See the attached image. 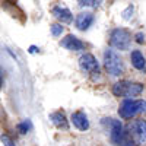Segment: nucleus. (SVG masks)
Returning a JSON list of instances; mask_svg holds the SVG:
<instances>
[{"label": "nucleus", "instance_id": "4468645a", "mask_svg": "<svg viewBox=\"0 0 146 146\" xmlns=\"http://www.w3.org/2000/svg\"><path fill=\"white\" fill-rule=\"evenodd\" d=\"M16 129H18V131L21 133V135H27V133L32 129V124H31L29 120H23V121H21V123H18Z\"/></svg>", "mask_w": 146, "mask_h": 146}, {"label": "nucleus", "instance_id": "423d86ee", "mask_svg": "<svg viewBox=\"0 0 146 146\" xmlns=\"http://www.w3.org/2000/svg\"><path fill=\"white\" fill-rule=\"evenodd\" d=\"M129 131L131 139L135 140V143L137 145H143L146 143V120H135L133 123L129 126Z\"/></svg>", "mask_w": 146, "mask_h": 146}, {"label": "nucleus", "instance_id": "20e7f679", "mask_svg": "<svg viewBox=\"0 0 146 146\" xmlns=\"http://www.w3.org/2000/svg\"><path fill=\"white\" fill-rule=\"evenodd\" d=\"M131 42V34L124 28H114L110 32V45L120 51L129 50Z\"/></svg>", "mask_w": 146, "mask_h": 146}, {"label": "nucleus", "instance_id": "412c9836", "mask_svg": "<svg viewBox=\"0 0 146 146\" xmlns=\"http://www.w3.org/2000/svg\"><path fill=\"white\" fill-rule=\"evenodd\" d=\"M2 83H3V76H2V69H0V88H2Z\"/></svg>", "mask_w": 146, "mask_h": 146}, {"label": "nucleus", "instance_id": "0eeeda50", "mask_svg": "<svg viewBox=\"0 0 146 146\" xmlns=\"http://www.w3.org/2000/svg\"><path fill=\"white\" fill-rule=\"evenodd\" d=\"M79 66L83 72L89 73V75H94V73H100V64H98V60L95 58L94 54L91 53H85L80 56L79 58Z\"/></svg>", "mask_w": 146, "mask_h": 146}, {"label": "nucleus", "instance_id": "1a4fd4ad", "mask_svg": "<svg viewBox=\"0 0 146 146\" xmlns=\"http://www.w3.org/2000/svg\"><path fill=\"white\" fill-rule=\"evenodd\" d=\"M95 21V16L92 12H82V13H79L75 19V25L79 31H88L92 23Z\"/></svg>", "mask_w": 146, "mask_h": 146}, {"label": "nucleus", "instance_id": "a211bd4d", "mask_svg": "<svg viewBox=\"0 0 146 146\" xmlns=\"http://www.w3.org/2000/svg\"><path fill=\"white\" fill-rule=\"evenodd\" d=\"M130 12H131V13H133V6H131V5H130V6H127V9H126V10L123 12V19H126V21H129V19L131 18V16L129 15V13H130Z\"/></svg>", "mask_w": 146, "mask_h": 146}, {"label": "nucleus", "instance_id": "2eb2a0df", "mask_svg": "<svg viewBox=\"0 0 146 146\" xmlns=\"http://www.w3.org/2000/svg\"><path fill=\"white\" fill-rule=\"evenodd\" d=\"M78 3L80 7H98L101 5V2H96V0H80Z\"/></svg>", "mask_w": 146, "mask_h": 146}, {"label": "nucleus", "instance_id": "ddd939ff", "mask_svg": "<svg viewBox=\"0 0 146 146\" xmlns=\"http://www.w3.org/2000/svg\"><path fill=\"white\" fill-rule=\"evenodd\" d=\"M130 62H131V66L135 67L136 70H140V72L146 70V58L139 50H133L131 51Z\"/></svg>", "mask_w": 146, "mask_h": 146}, {"label": "nucleus", "instance_id": "7ed1b4c3", "mask_svg": "<svg viewBox=\"0 0 146 146\" xmlns=\"http://www.w3.org/2000/svg\"><path fill=\"white\" fill-rule=\"evenodd\" d=\"M104 66L107 69V72L111 76H120L124 73V63L114 50H107L104 51Z\"/></svg>", "mask_w": 146, "mask_h": 146}, {"label": "nucleus", "instance_id": "6e6552de", "mask_svg": "<svg viewBox=\"0 0 146 146\" xmlns=\"http://www.w3.org/2000/svg\"><path fill=\"white\" fill-rule=\"evenodd\" d=\"M60 45L63 48H66V50H69V51H82V50H85V47H86L83 41H80L76 35H72V34L66 35L64 38L60 41Z\"/></svg>", "mask_w": 146, "mask_h": 146}, {"label": "nucleus", "instance_id": "9d476101", "mask_svg": "<svg viewBox=\"0 0 146 146\" xmlns=\"http://www.w3.org/2000/svg\"><path fill=\"white\" fill-rule=\"evenodd\" d=\"M72 123L78 130L80 131H86L89 129V120L83 111H75L72 113Z\"/></svg>", "mask_w": 146, "mask_h": 146}, {"label": "nucleus", "instance_id": "9b49d317", "mask_svg": "<svg viewBox=\"0 0 146 146\" xmlns=\"http://www.w3.org/2000/svg\"><path fill=\"white\" fill-rule=\"evenodd\" d=\"M53 12V15L56 19H58L62 23H70L73 21V15H72V12L67 9V7H62V6H54L51 9Z\"/></svg>", "mask_w": 146, "mask_h": 146}, {"label": "nucleus", "instance_id": "aec40b11", "mask_svg": "<svg viewBox=\"0 0 146 146\" xmlns=\"http://www.w3.org/2000/svg\"><path fill=\"white\" fill-rule=\"evenodd\" d=\"M36 51H38V48H36L35 45H31V47H29V53H31V54H34V53H36Z\"/></svg>", "mask_w": 146, "mask_h": 146}, {"label": "nucleus", "instance_id": "dca6fc26", "mask_svg": "<svg viewBox=\"0 0 146 146\" xmlns=\"http://www.w3.org/2000/svg\"><path fill=\"white\" fill-rule=\"evenodd\" d=\"M63 32V27H62V23H53L51 25V34L53 36H60Z\"/></svg>", "mask_w": 146, "mask_h": 146}, {"label": "nucleus", "instance_id": "39448f33", "mask_svg": "<svg viewBox=\"0 0 146 146\" xmlns=\"http://www.w3.org/2000/svg\"><path fill=\"white\" fill-rule=\"evenodd\" d=\"M101 123L110 127V139H111V142L114 145H120L121 142H123L124 127H123L120 120H115V118H111V117H105V118L101 120Z\"/></svg>", "mask_w": 146, "mask_h": 146}, {"label": "nucleus", "instance_id": "f03ea898", "mask_svg": "<svg viewBox=\"0 0 146 146\" xmlns=\"http://www.w3.org/2000/svg\"><path fill=\"white\" fill-rule=\"evenodd\" d=\"M146 111V101L145 100H124L118 108V114L121 118L129 120Z\"/></svg>", "mask_w": 146, "mask_h": 146}, {"label": "nucleus", "instance_id": "f257e3e1", "mask_svg": "<svg viewBox=\"0 0 146 146\" xmlns=\"http://www.w3.org/2000/svg\"><path fill=\"white\" fill-rule=\"evenodd\" d=\"M143 83L140 82H131V80H120L113 85V94L118 98L131 100V96H137L143 92Z\"/></svg>", "mask_w": 146, "mask_h": 146}, {"label": "nucleus", "instance_id": "f8f14e48", "mask_svg": "<svg viewBox=\"0 0 146 146\" xmlns=\"http://www.w3.org/2000/svg\"><path fill=\"white\" fill-rule=\"evenodd\" d=\"M50 120H51V123L57 129H60V130H69V121H67L64 113H62V111L51 113L50 114Z\"/></svg>", "mask_w": 146, "mask_h": 146}, {"label": "nucleus", "instance_id": "4be33fe9", "mask_svg": "<svg viewBox=\"0 0 146 146\" xmlns=\"http://www.w3.org/2000/svg\"><path fill=\"white\" fill-rule=\"evenodd\" d=\"M121 146H135V145H133L131 142H126V143H123V145H121Z\"/></svg>", "mask_w": 146, "mask_h": 146}, {"label": "nucleus", "instance_id": "f3484780", "mask_svg": "<svg viewBox=\"0 0 146 146\" xmlns=\"http://www.w3.org/2000/svg\"><path fill=\"white\" fill-rule=\"evenodd\" d=\"M0 140H2V143L5 146H16L15 142H13V139H12L9 135H2V136H0Z\"/></svg>", "mask_w": 146, "mask_h": 146}, {"label": "nucleus", "instance_id": "6ab92c4d", "mask_svg": "<svg viewBox=\"0 0 146 146\" xmlns=\"http://www.w3.org/2000/svg\"><path fill=\"white\" fill-rule=\"evenodd\" d=\"M135 41H136L137 44H143V42H145V35H143L142 32H137V34L135 35Z\"/></svg>", "mask_w": 146, "mask_h": 146}]
</instances>
